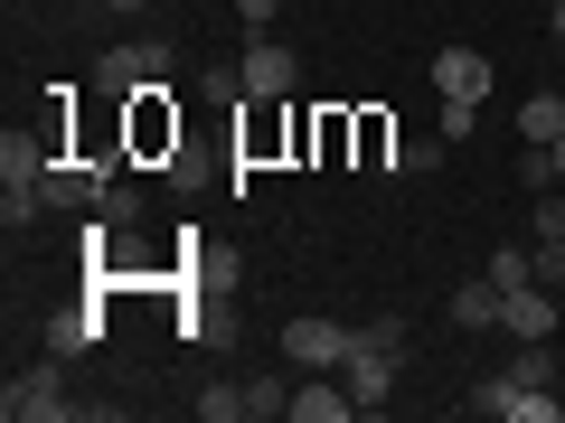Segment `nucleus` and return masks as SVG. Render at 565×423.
Returning <instances> with one entry per match:
<instances>
[{"label":"nucleus","mask_w":565,"mask_h":423,"mask_svg":"<svg viewBox=\"0 0 565 423\" xmlns=\"http://www.w3.org/2000/svg\"><path fill=\"white\" fill-rule=\"evenodd\" d=\"M359 329V321H349ZM396 367H405V348H377V339H349V358H340V386L359 395V414H377L386 395H396Z\"/></svg>","instance_id":"obj_5"},{"label":"nucleus","mask_w":565,"mask_h":423,"mask_svg":"<svg viewBox=\"0 0 565 423\" xmlns=\"http://www.w3.org/2000/svg\"><path fill=\"white\" fill-rule=\"evenodd\" d=\"M537 245H565V188H537V226H527Z\"/></svg>","instance_id":"obj_17"},{"label":"nucleus","mask_w":565,"mask_h":423,"mask_svg":"<svg viewBox=\"0 0 565 423\" xmlns=\"http://www.w3.org/2000/svg\"><path fill=\"white\" fill-rule=\"evenodd\" d=\"M546 29H556V39H565V0H546Z\"/></svg>","instance_id":"obj_23"},{"label":"nucleus","mask_w":565,"mask_h":423,"mask_svg":"<svg viewBox=\"0 0 565 423\" xmlns=\"http://www.w3.org/2000/svg\"><path fill=\"white\" fill-rule=\"evenodd\" d=\"M349 339H359L349 321H282V358L302 367V377H311V367H340Z\"/></svg>","instance_id":"obj_6"},{"label":"nucleus","mask_w":565,"mask_h":423,"mask_svg":"<svg viewBox=\"0 0 565 423\" xmlns=\"http://www.w3.org/2000/svg\"><path fill=\"white\" fill-rule=\"evenodd\" d=\"M39 339H47V358H85V348L104 339V321H95V311H47Z\"/></svg>","instance_id":"obj_11"},{"label":"nucleus","mask_w":565,"mask_h":423,"mask_svg":"<svg viewBox=\"0 0 565 423\" xmlns=\"http://www.w3.org/2000/svg\"><path fill=\"white\" fill-rule=\"evenodd\" d=\"M151 85H170V47L161 39H122V47L95 57V95L104 104H132V95H151Z\"/></svg>","instance_id":"obj_1"},{"label":"nucleus","mask_w":565,"mask_h":423,"mask_svg":"<svg viewBox=\"0 0 565 423\" xmlns=\"http://www.w3.org/2000/svg\"><path fill=\"white\" fill-rule=\"evenodd\" d=\"M236 20H245V39H274V20H282V0H236Z\"/></svg>","instance_id":"obj_20"},{"label":"nucleus","mask_w":565,"mask_h":423,"mask_svg":"<svg viewBox=\"0 0 565 423\" xmlns=\"http://www.w3.org/2000/svg\"><path fill=\"white\" fill-rule=\"evenodd\" d=\"M519 141H565V95H527L519 104Z\"/></svg>","instance_id":"obj_12"},{"label":"nucleus","mask_w":565,"mask_h":423,"mask_svg":"<svg viewBox=\"0 0 565 423\" xmlns=\"http://www.w3.org/2000/svg\"><path fill=\"white\" fill-rule=\"evenodd\" d=\"M500 329L509 339H546V329H556V292H546V282H519L500 302Z\"/></svg>","instance_id":"obj_9"},{"label":"nucleus","mask_w":565,"mask_h":423,"mask_svg":"<svg viewBox=\"0 0 565 423\" xmlns=\"http://www.w3.org/2000/svg\"><path fill=\"white\" fill-rule=\"evenodd\" d=\"M359 151H367V161H396V132H386V113H359Z\"/></svg>","instance_id":"obj_19"},{"label":"nucleus","mask_w":565,"mask_h":423,"mask_svg":"<svg viewBox=\"0 0 565 423\" xmlns=\"http://www.w3.org/2000/svg\"><path fill=\"white\" fill-rule=\"evenodd\" d=\"M500 302H509L500 282H490V273H471L462 292H452V329H500Z\"/></svg>","instance_id":"obj_10"},{"label":"nucleus","mask_w":565,"mask_h":423,"mask_svg":"<svg viewBox=\"0 0 565 423\" xmlns=\"http://www.w3.org/2000/svg\"><path fill=\"white\" fill-rule=\"evenodd\" d=\"M95 217H104V226H141V188H104Z\"/></svg>","instance_id":"obj_18"},{"label":"nucleus","mask_w":565,"mask_h":423,"mask_svg":"<svg viewBox=\"0 0 565 423\" xmlns=\"http://www.w3.org/2000/svg\"><path fill=\"white\" fill-rule=\"evenodd\" d=\"M546 170H556V188H565V141H546Z\"/></svg>","instance_id":"obj_22"},{"label":"nucleus","mask_w":565,"mask_h":423,"mask_svg":"<svg viewBox=\"0 0 565 423\" xmlns=\"http://www.w3.org/2000/svg\"><path fill=\"white\" fill-rule=\"evenodd\" d=\"M245 104H292V85H302V57L282 39H245V66H236Z\"/></svg>","instance_id":"obj_4"},{"label":"nucleus","mask_w":565,"mask_h":423,"mask_svg":"<svg viewBox=\"0 0 565 423\" xmlns=\"http://www.w3.org/2000/svg\"><path fill=\"white\" fill-rule=\"evenodd\" d=\"M471 414H500V423H556L565 395H556V386H519V377L500 367V377L471 386Z\"/></svg>","instance_id":"obj_3"},{"label":"nucleus","mask_w":565,"mask_h":423,"mask_svg":"<svg viewBox=\"0 0 565 423\" xmlns=\"http://www.w3.org/2000/svg\"><path fill=\"white\" fill-rule=\"evenodd\" d=\"M114 10H141V0H114Z\"/></svg>","instance_id":"obj_24"},{"label":"nucleus","mask_w":565,"mask_h":423,"mask_svg":"<svg viewBox=\"0 0 565 423\" xmlns=\"http://www.w3.org/2000/svg\"><path fill=\"white\" fill-rule=\"evenodd\" d=\"M424 76H434V95H444V104H481L490 95V57H481V47H434Z\"/></svg>","instance_id":"obj_7"},{"label":"nucleus","mask_w":565,"mask_h":423,"mask_svg":"<svg viewBox=\"0 0 565 423\" xmlns=\"http://www.w3.org/2000/svg\"><path fill=\"white\" fill-rule=\"evenodd\" d=\"M349 414H359V395L340 386V367H311L292 386V423H349Z\"/></svg>","instance_id":"obj_8"},{"label":"nucleus","mask_w":565,"mask_h":423,"mask_svg":"<svg viewBox=\"0 0 565 423\" xmlns=\"http://www.w3.org/2000/svg\"><path fill=\"white\" fill-rule=\"evenodd\" d=\"M527 245H537V236H527ZM537 282H546V292L565 282V245H537Z\"/></svg>","instance_id":"obj_21"},{"label":"nucleus","mask_w":565,"mask_h":423,"mask_svg":"<svg viewBox=\"0 0 565 423\" xmlns=\"http://www.w3.org/2000/svg\"><path fill=\"white\" fill-rule=\"evenodd\" d=\"M199 414L207 423H255L245 414V386H199Z\"/></svg>","instance_id":"obj_15"},{"label":"nucleus","mask_w":565,"mask_h":423,"mask_svg":"<svg viewBox=\"0 0 565 423\" xmlns=\"http://www.w3.org/2000/svg\"><path fill=\"white\" fill-rule=\"evenodd\" d=\"M245 414H292V386H282V377H245Z\"/></svg>","instance_id":"obj_14"},{"label":"nucleus","mask_w":565,"mask_h":423,"mask_svg":"<svg viewBox=\"0 0 565 423\" xmlns=\"http://www.w3.org/2000/svg\"><path fill=\"white\" fill-rule=\"evenodd\" d=\"M481 273L500 282V292H519V282H537V245H500V254H490Z\"/></svg>","instance_id":"obj_13"},{"label":"nucleus","mask_w":565,"mask_h":423,"mask_svg":"<svg viewBox=\"0 0 565 423\" xmlns=\"http://www.w3.org/2000/svg\"><path fill=\"white\" fill-rule=\"evenodd\" d=\"M386 170H396V180H424V170H444V141H396Z\"/></svg>","instance_id":"obj_16"},{"label":"nucleus","mask_w":565,"mask_h":423,"mask_svg":"<svg viewBox=\"0 0 565 423\" xmlns=\"http://www.w3.org/2000/svg\"><path fill=\"white\" fill-rule=\"evenodd\" d=\"M66 358H39V367H20V377L0 386V414L10 423H66L76 414V395H66V377H57Z\"/></svg>","instance_id":"obj_2"}]
</instances>
